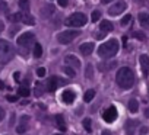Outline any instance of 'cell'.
Listing matches in <instances>:
<instances>
[{"mask_svg":"<svg viewBox=\"0 0 149 135\" xmlns=\"http://www.w3.org/2000/svg\"><path fill=\"white\" fill-rule=\"evenodd\" d=\"M116 82L121 89H130L134 83V74L129 67H121V69L117 71Z\"/></svg>","mask_w":149,"mask_h":135,"instance_id":"6da1fadb","label":"cell"},{"mask_svg":"<svg viewBox=\"0 0 149 135\" xmlns=\"http://www.w3.org/2000/svg\"><path fill=\"white\" fill-rule=\"evenodd\" d=\"M118 48H120V44H118L117 39H108L107 42H104L102 45H100L98 55L101 58H104V60L111 58V57H114L118 52Z\"/></svg>","mask_w":149,"mask_h":135,"instance_id":"7a4b0ae2","label":"cell"},{"mask_svg":"<svg viewBox=\"0 0 149 135\" xmlns=\"http://www.w3.org/2000/svg\"><path fill=\"white\" fill-rule=\"evenodd\" d=\"M13 57V47L6 39H0V64H6Z\"/></svg>","mask_w":149,"mask_h":135,"instance_id":"3957f363","label":"cell"},{"mask_svg":"<svg viewBox=\"0 0 149 135\" xmlns=\"http://www.w3.org/2000/svg\"><path fill=\"white\" fill-rule=\"evenodd\" d=\"M86 22H88L86 15H84V13H73V15L66 21V25H67V26H76V28H81V26L86 25Z\"/></svg>","mask_w":149,"mask_h":135,"instance_id":"277c9868","label":"cell"},{"mask_svg":"<svg viewBox=\"0 0 149 135\" xmlns=\"http://www.w3.org/2000/svg\"><path fill=\"white\" fill-rule=\"evenodd\" d=\"M79 34H81V31H63V32H60V34L57 35V41H58L60 44H63V45H67V44H70L74 38H78Z\"/></svg>","mask_w":149,"mask_h":135,"instance_id":"5b68a950","label":"cell"},{"mask_svg":"<svg viewBox=\"0 0 149 135\" xmlns=\"http://www.w3.org/2000/svg\"><path fill=\"white\" fill-rule=\"evenodd\" d=\"M32 42H34V34L32 32H25L18 38V45L24 47V48H28Z\"/></svg>","mask_w":149,"mask_h":135,"instance_id":"8992f818","label":"cell"},{"mask_svg":"<svg viewBox=\"0 0 149 135\" xmlns=\"http://www.w3.org/2000/svg\"><path fill=\"white\" fill-rule=\"evenodd\" d=\"M117 116H118V113H117V109H116L114 106H110L108 109H105V110L102 112V119H104L105 122H108V123L114 122V121L117 119Z\"/></svg>","mask_w":149,"mask_h":135,"instance_id":"52a82bcc","label":"cell"},{"mask_svg":"<svg viewBox=\"0 0 149 135\" xmlns=\"http://www.w3.org/2000/svg\"><path fill=\"white\" fill-rule=\"evenodd\" d=\"M126 8H127V5H126V2H117L116 5H113L110 9H108V13L111 15V16H117V15H120V13H123L124 10H126Z\"/></svg>","mask_w":149,"mask_h":135,"instance_id":"ba28073f","label":"cell"},{"mask_svg":"<svg viewBox=\"0 0 149 135\" xmlns=\"http://www.w3.org/2000/svg\"><path fill=\"white\" fill-rule=\"evenodd\" d=\"M60 84H64V82L60 80L58 77H50V79L45 82V89H47L48 92H54V90L58 89Z\"/></svg>","mask_w":149,"mask_h":135,"instance_id":"9c48e42d","label":"cell"},{"mask_svg":"<svg viewBox=\"0 0 149 135\" xmlns=\"http://www.w3.org/2000/svg\"><path fill=\"white\" fill-rule=\"evenodd\" d=\"M64 62L69 67H72V69H81V61L74 55H66L64 57Z\"/></svg>","mask_w":149,"mask_h":135,"instance_id":"30bf717a","label":"cell"},{"mask_svg":"<svg viewBox=\"0 0 149 135\" xmlns=\"http://www.w3.org/2000/svg\"><path fill=\"white\" fill-rule=\"evenodd\" d=\"M61 99H63V102L66 105H72L74 102V99H76V95H74L73 90H64L61 93Z\"/></svg>","mask_w":149,"mask_h":135,"instance_id":"8fae6325","label":"cell"},{"mask_svg":"<svg viewBox=\"0 0 149 135\" xmlns=\"http://www.w3.org/2000/svg\"><path fill=\"white\" fill-rule=\"evenodd\" d=\"M94 48H95L94 42H85V44H82V45H81L79 51H81V54H84L85 57H88V55H91V54H92Z\"/></svg>","mask_w":149,"mask_h":135,"instance_id":"7c38bea8","label":"cell"},{"mask_svg":"<svg viewBox=\"0 0 149 135\" xmlns=\"http://www.w3.org/2000/svg\"><path fill=\"white\" fill-rule=\"evenodd\" d=\"M136 126H137V122H136V121H127V122H126V125H124L126 135H133V134H134Z\"/></svg>","mask_w":149,"mask_h":135,"instance_id":"4fadbf2b","label":"cell"},{"mask_svg":"<svg viewBox=\"0 0 149 135\" xmlns=\"http://www.w3.org/2000/svg\"><path fill=\"white\" fill-rule=\"evenodd\" d=\"M139 61H140V65H142V71L145 74H148V71H149V57L143 54V55H140Z\"/></svg>","mask_w":149,"mask_h":135,"instance_id":"5bb4252c","label":"cell"},{"mask_svg":"<svg viewBox=\"0 0 149 135\" xmlns=\"http://www.w3.org/2000/svg\"><path fill=\"white\" fill-rule=\"evenodd\" d=\"M139 23H140L143 28H148V26H149V13L140 12V13H139Z\"/></svg>","mask_w":149,"mask_h":135,"instance_id":"9a60e30c","label":"cell"},{"mask_svg":"<svg viewBox=\"0 0 149 135\" xmlns=\"http://www.w3.org/2000/svg\"><path fill=\"white\" fill-rule=\"evenodd\" d=\"M100 29L102 31V34H108V32L113 31V23L108 22V21H102V22L100 23Z\"/></svg>","mask_w":149,"mask_h":135,"instance_id":"2e32d148","label":"cell"},{"mask_svg":"<svg viewBox=\"0 0 149 135\" xmlns=\"http://www.w3.org/2000/svg\"><path fill=\"white\" fill-rule=\"evenodd\" d=\"M56 123H57V126H58L60 131H66V122H64L63 115H57L56 116Z\"/></svg>","mask_w":149,"mask_h":135,"instance_id":"e0dca14e","label":"cell"},{"mask_svg":"<svg viewBox=\"0 0 149 135\" xmlns=\"http://www.w3.org/2000/svg\"><path fill=\"white\" fill-rule=\"evenodd\" d=\"M129 110H130L132 113H136V112L139 110V102H137L136 99H132V100L129 102Z\"/></svg>","mask_w":149,"mask_h":135,"instance_id":"ac0fdd59","label":"cell"},{"mask_svg":"<svg viewBox=\"0 0 149 135\" xmlns=\"http://www.w3.org/2000/svg\"><path fill=\"white\" fill-rule=\"evenodd\" d=\"M32 54H34L35 58H41V55H42V47H41L40 44H34V51H32Z\"/></svg>","mask_w":149,"mask_h":135,"instance_id":"d6986e66","label":"cell"},{"mask_svg":"<svg viewBox=\"0 0 149 135\" xmlns=\"http://www.w3.org/2000/svg\"><path fill=\"white\" fill-rule=\"evenodd\" d=\"M95 97V90L94 89H89L86 93H85V96H84V100L86 102V103H89V102H92V99Z\"/></svg>","mask_w":149,"mask_h":135,"instance_id":"ffe728a7","label":"cell"},{"mask_svg":"<svg viewBox=\"0 0 149 135\" xmlns=\"http://www.w3.org/2000/svg\"><path fill=\"white\" fill-rule=\"evenodd\" d=\"M21 22H24V23H26V25H34V23H35V21H34L28 13H24V15H22V21H21Z\"/></svg>","mask_w":149,"mask_h":135,"instance_id":"44dd1931","label":"cell"},{"mask_svg":"<svg viewBox=\"0 0 149 135\" xmlns=\"http://www.w3.org/2000/svg\"><path fill=\"white\" fill-rule=\"evenodd\" d=\"M18 93H19V96H24V97H28L29 96V89L26 87V86H21L19 89H18Z\"/></svg>","mask_w":149,"mask_h":135,"instance_id":"7402d4cb","label":"cell"},{"mask_svg":"<svg viewBox=\"0 0 149 135\" xmlns=\"http://www.w3.org/2000/svg\"><path fill=\"white\" fill-rule=\"evenodd\" d=\"M19 8L24 12H28L29 10V0H19Z\"/></svg>","mask_w":149,"mask_h":135,"instance_id":"603a6c76","label":"cell"},{"mask_svg":"<svg viewBox=\"0 0 149 135\" xmlns=\"http://www.w3.org/2000/svg\"><path fill=\"white\" fill-rule=\"evenodd\" d=\"M22 12H18V13H13V15H10L9 16V21H12V22H19V21H22Z\"/></svg>","mask_w":149,"mask_h":135,"instance_id":"cb8c5ba5","label":"cell"},{"mask_svg":"<svg viewBox=\"0 0 149 135\" xmlns=\"http://www.w3.org/2000/svg\"><path fill=\"white\" fill-rule=\"evenodd\" d=\"M92 74H94L92 64H88V65H86V71H85V77H86V79H92Z\"/></svg>","mask_w":149,"mask_h":135,"instance_id":"d4e9b609","label":"cell"},{"mask_svg":"<svg viewBox=\"0 0 149 135\" xmlns=\"http://www.w3.org/2000/svg\"><path fill=\"white\" fill-rule=\"evenodd\" d=\"M82 123H84V128L86 129V132H91V131H92V126H91V119H89V118H85Z\"/></svg>","mask_w":149,"mask_h":135,"instance_id":"484cf974","label":"cell"},{"mask_svg":"<svg viewBox=\"0 0 149 135\" xmlns=\"http://www.w3.org/2000/svg\"><path fill=\"white\" fill-rule=\"evenodd\" d=\"M63 71H64V73H66L69 77H74V74H76V73H74V70L72 69V67H69V65H67V67H64Z\"/></svg>","mask_w":149,"mask_h":135,"instance_id":"4316f807","label":"cell"},{"mask_svg":"<svg viewBox=\"0 0 149 135\" xmlns=\"http://www.w3.org/2000/svg\"><path fill=\"white\" fill-rule=\"evenodd\" d=\"M53 12H54V6L50 5V6H45V9L42 10V15L47 16V15H50V13H53Z\"/></svg>","mask_w":149,"mask_h":135,"instance_id":"83f0119b","label":"cell"},{"mask_svg":"<svg viewBox=\"0 0 149 135\" xmlns=\"http://www.w3.org/2000/svg\"><path fill=\"white\" fill-rule=\"evenodd\" d=\"M130 21H132V15H126V16L121 19V25H123V26H126V25H129V23H130Z\"/></svg>","mask_w":149,"mask_h":135,"instance_id":"f1b7e54d","label":"cell"},{"mask_svg":"<svg viewBox=\"0 0 149 135\" xmlns=\"http://www.w3.org/2000/svg\"><path fill=\"white\" fill-rule=\"evenodd\" d=\"M100 18H101V13H100L98 10H94V12H92V16H91L92 22H97V21H98Z\"/></svg>","mask_w":149,"mask_h":135,"instance_id":"f546056e","label":"cell"},{"mask_svg":"<svg viewBox=\"0 0 149 135\" xmlns=\"http://www.w3.org/2000/svg\"><path fill=\"white\" fill-rule=\"evenodd\" d=\"M26 129H28V126H26V125H19V126L16 128V132H18V134H24Z\"/></svg>","mask_w":149,"mask_h":135,"instance_id":"4dcf8cb0","label":"cell"},{"mask_svg":"<svg viewBox=\"0 0 149 135\" xmlns=\"http://www.w3.org/2000/svg\"><path fill=\"white\" fill-rule=\"evenodd\" d=\"M37 74H38V77H45V69L40 67V69L37 70Z\"/></svg>","mask_w":149,"mask_h":135,"instance_id":"1f68e13d","label":"cell"},{"mask_svg":"<svg viewBox=\"0 0 149 135\" xmlns=\"http://www.w3.org/2000/svg\"><path fill=\"white\" fill-rule=\"evenodd\" d=\"M6 100H8V102H10V103H13V102H16V100H18V97H16V96H10V95H9V96H6Z\"/></svg>","mask_w":149,"mask_h":135,"instance_id":"d6a6232c","label":"cell"},{"mask_svg":"<svg viewBox=\"0 0 149 135\" xmlns=\"http://www.w3.org/2000/svg\"><path fill=\"white\" fill-rule=\"evenodd\" d=\"M133 36H134V38H139V39H145V35H143V34H140V32H134V34H133Z\"/></svg>","mask_w":149,"mask_h":135,"instance_id":"836d02e7","label":"cell"},{"mask_svg":"<svg viewBox=\"0 0 149 135\" xmlns=\"http://www.w3.org/2000/svg\"><path fill=\"white\" fill-rule=\"evenodd\" d=\"M57 2H58V5H60L61 8H66V6H67V0H57Z\"/></svg>","mask_w":149,"mask_h":135,"instance_id":"e575fe53","label":"cell"},{"mask_svg":"<svg viewBox=\"0 0 149 135\" xmlns=\"http://www.w3.org/2000/svg\"><path fill=\"white\" fill-rule=\"evenodd\" d=\"M3 118H5V109H3V108H0V122H2Z\"/></svg>","mask_w":149,"mask_h":135,"instance_id":"d590c367","label":"cell"},{"mask_svg":"<svg viewBox=\"0 0 149 135\" xmlns=\"http://www.w3.org/2000/svg\"><path fill=\"white\" fill-rule=\"evenodd\" d=\"M13 77H15V80H16V82H19V79H21V74H19L18 71H16V73L13 74Z\"/></svg>","mask_w":149,"mask_h":135,"instance_id":"8d00e7d4","label":"cell"},{"mask_svg":"<svg viewBox=\"0 0 149 135\" xmlns=\"http://www.w3.org/2000/svg\"><path fill=\"white\" fill-rule=\"evenodd\" d=\"M101 135H113V134H111L110 131H102V134H101Z\"/></svg>","mask_w":149,"mask_h":135,"instance_id":"74e56055","label":"cell"},{"mask_svg":"<svg viewBox=\"0 0 149 135\" xmlns=\"http://www.w3.org/2000/svg\"><path fill=\"white\" fill-rule=\"evenodd\" d=\"M3 89H5V83L0 80V90H3Z\"/></svg>","mask_w":149,"mask_h":135,"instance_id":"f35d334b","label":"cell"},{"mask_svg":"<svg viewBox=\"0 0 149 135\" xmlns=\"http://www.w3.org/2000/svg\"><path fill=\"white\" fill-rule=\"evenodd\" d=\"M110 2H113V0H101V3H104V5H107V3H110Z\"/></svg>","mask_w":149,"mask_h":135,"instance_id":"ab89813d","label":"cell"},{"mask_svg":"<svg viewBox=\"0 0 149 135\" xmlns=\"http://www.w3.org/2000/svg\"><path fill=\"white\" fill-rule=\"evenodd\" d=\"M140 132H142V134H146V132H148V128H142Z\"/></svg>","mask_w":149,"mask_h":135,"instance_id":"60d3db41","label":"cell"},{"mask_svg":"<svg viewBox=\"0 0 149 135\" xmlns=\"http://www.w3.org/2000/svg\"><path fill=\"white\" fill-rule=\"evenodd\" d=\"M145 116H146V118H149V109H146V110H145Z\"/></svg>","mask_w":149,"mask_h":135,"instance_id":"b9f144b4","label":"cell"},{"mask_svg":"<svg viewBox=\"0 0 149 135\" xmlns=\"http://www.w3.org/2000/svg\"><path fill=\"white\" fill-rule=\"evenodd\" d=\"M56 135H61V134H56Z\"/></svg>","mask_w":149,"mask_h":135,"instance_id":"7bdbcfd3","label":"cell"}]
</instances>
